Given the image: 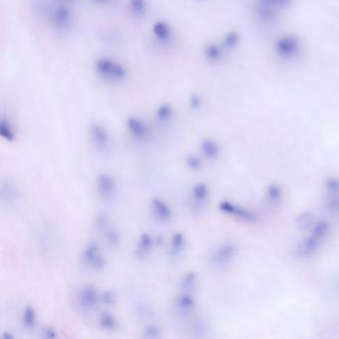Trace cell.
Returning <instances> with one entry per match:
<instances>
[{
  "mask_svg": "<svg viewBox=\"0 0 339 339\" xmlns=\"http://www.w3.org/2000/svg\"><path fill=\"white\" fill-rule=\"evenodd\" d=\"M41 10L50 25L58 32H68L74 25V13L70 4L57 0L45 1Z\"/></svg>",
  "mask_w": 339,
  "mask_h": 339,
  "instance_id": "cell-1",
  "label": "cell"
},
{
  "mask_svg": "<svg viewBox=\"0 0 339 339\" xmlns=\"http://www.w3.org/2000/svg\"><path fill=\"white\" fill-rule=\"evenodd\" d=\"M331 231V225L327 221H320L312 228L309 235L298 247L297 253L301 258L313 256L322 246Z\"/></svg>",
  "mask_w": 339,
  "mask_h": 339,
  "instance_id": "cell-2",
  "label": "cell"
},
{
  "mask_svg": "<svg viewBox=\"0 0 339 339\" xmlns=\"http://www.w3.org/2000/svg\"><path fill=\"white\" fill-rule=\"evenodd\" d=\"M95 72L100 78L110 82L122 81L127 76L124 65L109 57H101L96 60Z\"/></svg>",
  "mask_w": 339,
  "mask_h": 339,
  "instance_id": "cell-3",
  "label": "cell"
},
{
  "mask_svg": "<svg viewBox=\"0 0 339 339\" xmlns=\"http://www.w3.org/2000/svg\"><path fill=\"white\" fill-rule=\"evenodd\" d=\"M81 257L84 264L94 271H102L106 267V259L96 242H89L84 247Z\"/></svg>",
  "mask_w": 339,
  "mask_h": 339,
  "instance_id": "cell-4",
  "label": "cell"
},
{
  "mask_svg": "<svg viewBox=\"0 0 339 339\" xmlns=\"http://www.w3.org/2000/svg\"><path fill=\"white\" fill-rule=\"evenodd\" d=\"M219 209L221 212H223L224 214H227L233 218L239 219L241 221H245V222H257L258 221V216L255 212L242 207L236 203L230 202V201H221L219 203Z\"/></svg>",
  "mask_w": 339,
  "mask_h": 339,
  "instance_id": "cell-5",
  "label": "cell"
},
{
  "mask_svg": "<svg viewBox=\"0 0 339 339\" xmlns=\"http://www.w3.org/2000/svg\"><path fill=\"white\" fill-rule=\"evenodd\" d=\"M90 138L93 144L100 150H107L111 146L112 137L108 128L99 121H94L89 127Z\"/></svg>",
  "mask_w": 339,
  "mask_h": 339,
  "instance_id": "cell-6",
  "label": "cell"
},
{
  "mask_svg": "<svg viewBox=\"0 0 339 339\" xmlns=\"http://www.w3.org/2000/svg\"><path fill=\"white\" fill-rule=\"evenodd\" d=\"M237 254V247L233 243L227 242L217 246L210 255V262L216 267H224L230 264Z\"/></svg>",
  "mask_w": 339,
  "mask_h": 339,
  "instance_id": "cell-7",
  "label": "cell"
},
{
  "mask_svg": "<svg viewBox=\"0 0 339 339\" xmlns=\"http://www.w3.org/2000/svg\"><path fill=\"white\" fill-rule=\"evenodd\" d=\"M126 129L129 135L136 141L143 142L150 136L148 125L138 116H129L125 121Z\"/></svg>",
  "mask_w": 339,
  "mask_h": 339,
  "instance_id": "cell-8",
  "label": "cell"
},
{
  "mask_svg": "<svg viewBox=\"0 0 339 339\" xmlns=\"http://www.w3.org/2000/svg\"><path fill=\"white\" fill-rule=\"evenodd\" d=\"M101 301V297L93 286L83 287L77 296V302L79 307L84 311H92L96 309Z\"/></svg>",
  "mask_w": 339,
  "mask_h": 339,
  "instance_id": "cell-9",
  "label": "cell"
},
{
  "mask_svg": "<svg viewBox=\"0 0 339 339\" xmlns=\"http://www.w3.org/2000/svg\"><path fill=\"white\" fill-rule=\"evenodd\" d=\"M97 190L104 199H111L116 191V181L112 174L103 172L97 177Z\"/></svg>",
  "mask_w": 339,
  "mask_h": 339,
  "instance_id": "cell-10",
  "label": "cell"
},
{
  "mask_svg": "<svg viewBox=\"0 0 339 339\" xmlns=\"http://www.w3.org/2000/svg\"><path fill=\"white\" fill-rule=\"evenodd\" d=\"M150 209L153 216L160 222H167L172 218V209L161 198L154 197L150 201Z\"/></svg>",
  "mask_w": 339,
  "mask_h": 339,
  "instance_id": "cell-11",
  "label": "cell"
},
{
  "mask_svg": "<svg viewBox=\"0 0 339 339\" xmlns=\"http://www.w3.org/2000/svg\"><path fill=\"white\" fill-rule=\"evenodd\" d=\"M152 34L156 41L161 44H168L173 38V30L165 21H157L152 27Z\"/></svg>",
  "mask_w": 339,
  "mask_h": 339,
  "instance_id": "cell-12",
  "label": "cell"
},
{
  "mask_svg": "<svg viewBox=\"0 0 339 339\" xmlns=\"http://www.w3.org/2000/svg\"><path fill=\"white\" fill-rule=\"evenodd\" d=\"M154 245V239L149 233H142L136 243L134 249V255L138 259H145L152 251Z\"/></svg>",
  "mask_w": 339,
  "mask_h": 339,
  "instance_id": "cell-13",
  "label": "cell"
},
{
  "mask_svg": "<svg viewBox=\"0 0 339 339\" xmlns=\"http://www.w3.org/2000/svg\"><path fill=\"white\" fill-rule=\"evenodd\" d=\"M195 306L196 301L191 292L181 291V293L175 299V308L182 314L190 313L195 308Z\"/></svg>",
  "mask_w": 339,
  "mask_h": 339,
  "instance_id": "cell-14",
  "label": "cell"
},
{
  "mask_svg": "<svg viewBox=\"0 0 339 339\" xmlns=\"http://www.w3.org/2000/svg\"><path fill=\"white\" fill-rule=\"evenodd\" d=\"M200 151L202 155L209 159V160H215L219 157L221 153V149L219 144L211 139V138H205L200 143Z\"/></svg>",
  "mask_w": 339,
  "mask_h": 339,
  "instance_id": "cell-15",
  "label": "cell"
},
{
  "mask_svg": "<svg viewBox=\"0 0 339 339\" xmlns=\"http://www.w3.org/2000/svg\"><path fill=\"white\" fill-rule=\"evenodd\" d=\"M192 201L197 206H202L206 203L209 197V187L203 182H197L192 186L191 190Z\"/></svg>",
  "mask_w": 339,
  "mask_h": 339,
  "instance_id": "cell-16",
  "label": "cell"
},
{
  "mask_svg": "<svg viewBox=\"0 0 339 339\" xmlns=\"http://www.w3.org/2000/svg\"><path fill=\"white\" fill-rule=\"evenodd\" d=\"M185 246V237L181 232H176L172 235L169 247V256L172 258H177Z\"/></svg>",
  "mask_w": 339,
  "mask_h": 339,
  "instance_id": "cell-17",
  "label": "cell"
},
{
  "mask_svg": "<svg viewBox=\"0 0 339 339\" xmlns=\"http://www.w3.org/2000/svg\"><path fill=\"white\" fill-rule=\"evenodd\" d=\"M21 323L28 330H32L35 328L37 323V313L32 306H26L23 309L21 315Z\"/></svg>",
  "mask_w": 339,
  "mask_h": 339,
  "instance_id": "cell-18",
  "label": "cell"
},
{
  "mask_svg": "<svg viewBox=\"0 0 339 339\" xmlns=\"http://www.w3.org/2000/svg\"><path fill=\"white\" fill-rule=\"evenodd\" d=\"M266 198H267L268 203L273 206L280 204L283 199L282 187L275 183L269 185L266 190Z\"/></svg>",
  "mask_w": 339,
  "mask_h": 339,
  "instance_id": "cell-19",
  "label": "cell"
},
{
  "mask_svg": "<svg viewBox=\"0 0 339 339\" xmlns=\"http://www.w3.org/2000/svg\"><path fill=\"white\" fill-rule=\"evenodd\" d=\"M128 9L134 17L145 16L148 5L146 0H128Z\"/></svg>",
  "mask_w": 339,
  "mask_h": 339,
  "instance_id": "cell-20",
  "label": "cell"
},
{
  "mask_svg": "<svg viewBox=\"0 0 339 339\" xmlns=\"http://www.w3.org/2000/svg\"><path fill=\"white\" fill-rule=\"evenodd\" d=\"M99 325L102 328V330L107 332H113L117 329V321L114 318V316L109 312H104L99 320Z\"/></svg>",
  "mask_w": 339,
  "mask_h": 339,
  "instance_id": "cell-21",
  "label": "cell"
},
{
  "mask_svg": "<svg viewBox=\"0 0 339 339\" xmlns=\"http://www.w3.org/2000/svg\"><path fill=\"white\" fill-rule=\"evenodd\" d=\"M105 233V237H106V241L108 242V244L113 247V248H116L119 246L120 244V234L118 232V230L113 226H111L110 224L105 227L102 230Z\"/></svg>",
  "mask_w": 339,
  "mask_h": 339,
  "instance_id": "cell-22",
  "label": "cell"
},
{
  "mask_svg": "<svg viewBox=\"0 0 339 339\" xmlns=\"http://www.w3.org/2000/svg\"><path fill=\"white\" fill-rule=\"evenodd\" d=\"M0 134L2 138H4L6 141L12 142L15 139V131L8 119L5 118L4 115L1 117V122H0Z\"/></svg>",
  "mask_w": 339,
  "mask_h": 339,
  "instance_id": "cell-23",
  "label": "cell"
},
{
  "mask_svg": "<svg viewBox=\"0 0 339 339\" xmlns=\"http://www.w3.org/2000/svg\"><path fill=\"white\" fill-rule=\"evenodd\" d=\"M173 108L169 104H162L156 109L155 116L160 123H166L173 117Z\"/></svg>",
  "mask_w": 339,
  "mask_h": 339,
  "instance_id": "cell-24",
  "label": "cell"
},
{
  "mask_svg": "<svg viewBox=\"0 0 339 339\" xmlns=\"http://www.w3.org/2000/svg\"><path fill=\"white\" fill-rule=\"evenodd\" d=\"M197 285V276L193 272L185 274L180 281V289L183 292H192Z\"/></svg>",
  "mask_w": 339,
  "mask_h": 339,
  "instance_id": "cell-25",
  "label": "cell"
},
{
  "mask_svg": "<svg viewBox=\"0 0 339 339\" xmlns=\"http://www.w3.org/2000/svg\"><path fill=\"white\" fill-rule=\"evenodd\" d=\"M325 187L328 195H339V177L333 176L326 180Z\"/></svg>",
  "mask_w": 339,
  "mask_h": 339,
  "instance_id": "cell-26",
  "label": "cell"
},
{
  "mask_svg": "<svg viewBox=\"0 0 339 339\" xmlns=\"http://www.w3.org/2000/svg\"><path fill=\"white\" fill-rule=\"evenodd\" d=\"M328 209L333 214L339 213V195H328Z\"/></svg>",
  "mask_w": 339,
  "mask_h": 339,
  "instance_id": "cell-27",
  "label": "cell"
},
{
  "mask_svg": "<svg viewBox=\"0 0 339 339\" xmlns=\"http://www.w3.org/2000/svg\"><path fill=\"white\" fill-rule=\"evenodd\" d=\"M185 164L188 167V169H190L192 171H196V170L200 169V167H201V160L198 156H196L194 154H190L186 157Z\"/></svg>",
  "mask_w": 339,
  "mask_h": 339,
  "instance_id": "cell-28",
  "label": "cell"
},
{
  "mask_svg": "<svg viewBox=\"0 0 339 339\" xmlns=\"http://www.w3.org/2000/svg\"><path fill=\"white\" fill-rule=\"evenodd\" d=\"M144 337L148 339H156L160 337V330L154 325H150L144 330Z\"/></svg>",
  "mask_w": 339,
  "mask_h": 339,
  "instance_id": "cell-29",
  "label": "cell"
},
{
  "mask_svg": "<svg viewBox=\"0 0 339 339\" xmlns=\"http://www.w3.org/2000/svg\"><path fill=\"white\" fill-rule=\"evenodd\" d=\"M115 295L113 293V291H106L102 297H101V300L102 302L106 305V306H113V304L115 303Z\"/></svg>",
  "mask_w": 339,
  "mask_h": 339,
  "instance_id": "cell-30",
  "label": "cell"
},
{
  "mask_svg": "<svg viewBox=\"0 0 339 339\" xmlns=\"http://www.w3.org/2000/svg\"><path fill=\"white\" fill-rule=\"evenodd\" d=\"M189 105H190V108L192 110H198L201 106V101L199 99L198 96H192L190 97V100H189Z\"/></svg>",
  "mask_w": 339,
  "mask_h": 339,
  "instance_id": "cell-31",
  "label": "cell"
},
{
  "mask_svg": "<svg viewBox=\"0 0 339 339\" xmlns=\"http://www.w3.org/2000/svg\"><path fill=\"white\" fill-rule=\"evenodd\" d=\"M56 337H57L56 331L53 330L52 328H46V329L43 331V338H44V339H55Z\"/></svg>",
  "mask_w": 339,
  "mask_h": 339,
  "instance_id": "cell-32",
  "label": "cell"
},
{
  "mask_svg": "<svg viewBox=\"0 0 339 339\" xmlns=\"http://www.w3.org/2000/svg\"><path fill=\"white\" fill-rule=\"evenodd\" d=\"M57 1H60V2H64V3H67V4H74L76 2V0H57Z\"/></svg>",
  "mask_w": 339,
  "mask_h": 339,
  "instance_id": "cell-33",
  "label": "cell"
},
{
  "mask_svg": "<svg viewBox=\"0 0 339 339\" xmlns=\"http://www.w3.org/2000/svg\"><path fill=\"white\" fill-rule=\"evenodd\" d=\"M3 339H13V336H11V335H7V334H5L4 336H3Z\"/></svg>",
  "mask_w": 339,
  "mask_h": 339,
  "instance_id": "cell-34",
  "label": "cell"
},
{
  "mask_svg": "<svg viewBox=\"0 0 339 339\" xmlns=\"http://www.w3.org/2000/svg\"><path fill=\"white\" fill-rule=\"evenodd\" d=\"M95 1H97V2H108V1H110V0H95Z\"/></svg>",
  "mask_w": 339,
  "mask_h": 339,
  "instance_id": "cell-35",
  "label": "cell"
}]
</instances>
